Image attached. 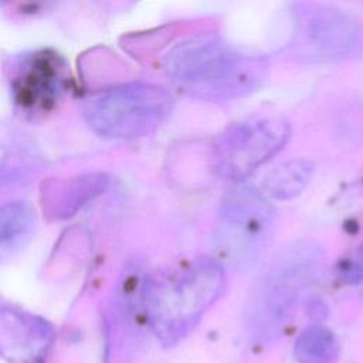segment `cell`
<instances>
[{
	"label": "cell",
	"mask_w": 363,
	"mask_h": 363,
	"mask_svg": "<svg viewBox=\"0 0 363 363\" xmlns=\"http://www.w3.org/2000/svg\"><path fill=\"white\" fill-rule=\"evenodd\" d=\"M167 74L190 95L227 101L255 91L267 77V62L240 54L211 35H194L173 45L163 60Z\"/></svg>",
	"instance_id": "1"
},
{
	"label": "cell",
	"mask_w": 363,
	"mask_h": 363,
	"mask_svg": "<svg viewBox=\"0 0 363 363\" xmlns=\"http://www.w3.org/2000/svg\"><path fill=\"white\" fill-rule=\"evenodd\" d=\"M224 288V268L213 258H200L160 279L146 282V316L160 342L170 346L183 339Z\"/></svg>",
	"instance_id": "2"
},
{
	"label": "cell",
	"mask_w": 363,
	"mask_h": 363,
	"mask_svg": "<svg viewBox=\"0 0 363 363\" xmlns=\"http://www.w3.org/2000/svg\"><path fill=\"white\" fill-rule=\"evenodd\" d=\"M322 267V251L311 242L284 248L269 264L254 289L248 325L251 333L268 340L291 322L301 296L313 284Z\"/></svg>",
	"instance_id": "3"
},
{
	"label": "cell",
	"mask_w": 363,
	"mask_h": 363,
	"mask_svg": "<svg viewBox=\"0 0 363 363\" xmlns=\"http://www.w3.org/2000/svg\"><path fill=\"white\" fill-rule=\"evenodd\" d=\"M173 95L149 82H128L91 98L84 116L89 128L112 139L142 138L155 132L172 113Z\"/></svg>",
	"instance_id": "4"
},
{
	"label": "cell",
	"mask_w": 363,
	"mask_h": 363,
	"mask_svg": "<svg viewBox=\"0 0 363 363\" xmlns=\"http://www.w3.org/2000/svg\"><path fill=\"white\" fill-rule=\"evenodd\" d=\"M291 125L281 116H251L227 126L214 140L211 162L216 174L240 183L288 142Z\"/></svg>",
	"instance_id": "5"
},
{
	"label": "cell",
	"mask_w": 363,
	"mask_h": 363,
	"mask_svg": "<svg viewBox=\"0 0 363 363\" xmlns=\"http://www.w3.org/2000/svg\"><path fill=\"white\" fill-rule=\"evenodd\" d=\"M274 208L267 196L250 186L230 190L220 210L217 248L234 267H247L261 254L269 234Z\"/></svg>",
	"instance_id": "6"
},
{
	"label": "cell",
	"mask_w": 363,
	"mask_h": 363,
	"mask_svg": "<svg viewBox=\"0 0 363 363\" xmlns=\"http://www.w3.org/2000/svg\"><path fill=\"white\" fill-rule=\"evenodd\" d=\"M296 14V45L312 58H340L353 52L363 41L360 26L339 10L309 4Z\"/></svg>",
	"instance_id": "7"
},
{
	"label": "cell",
	"mask_w": 363,
	"mask_h": 363,
	"mask_svg": "<svg viewBox=\"0 0 363 363\" xmlns=\"http://www.w3.org/2000/svg\"><path fill=\"white\" fill-rule=\"evenodd\" d=\"M14 68L11 88L24 106L47 108L64 92L65 67L55 54L40 51L24 55Z\"/></svg>",
	"instance_id": "8"
},
{
	"label": "cell",
	"mask_w": 363,
	"mask_h": 363,
	"mask_svg": "<svg viewBox=\"0 0 363 363\" xmlns=\"http://www.w3.org/2000/svg\"><path fill=\"white\" fill-rule=\"evenodd\" d=\"M52 329L26 312L0 308V354L14 363L41 359L51 343Z\"/></svg>",
	"instance_id": "9"
},
{
	"label": "cell",
	"mask_w": 363,
	"mask_h": 363,
	"mask_svg": "<svg viewBox=\"0 0 363 363\" xmlns=\"http://www.w3.org/2000/svg\"><path fill=\"white\" fill-rule=\"evenodd\" d=\"M313 163L294 159L272 169L262 180L264 194L277 200H289L299 196L311 182Z\"/></svg>",
	"instance_id": "10"
},
{
	"label": "cell",
	"mask_w": 363,
	"mask_h": 363,
	"mask_svg": "<svg viewBox=\"0 0 363 363\" xmlns=\"http://www.w3.org/2000/svg\"><path fill=\"white\" fill-rule=\"evenodd\" d=\"M340 346L332 330L320 325L306 328L295 342L296 363H336Z\"/></svg>",
	"instance_id": "11"
},
{
	"label": "cell",
	"mask_w": 363,
	"mask_h": 363,
	"mask_svg": "<svg viewBox=\"0 0 363 363\" xmlns=\"http://www.w3.org/2000/svg\"><path fill=\"white\" fill-rule=\"evenodd\" d=\"M34 224L33 210L26 203H9L0 207V257L20 244Z\"/></svg>",
	"instance_id": "12"
}]
</instances>
